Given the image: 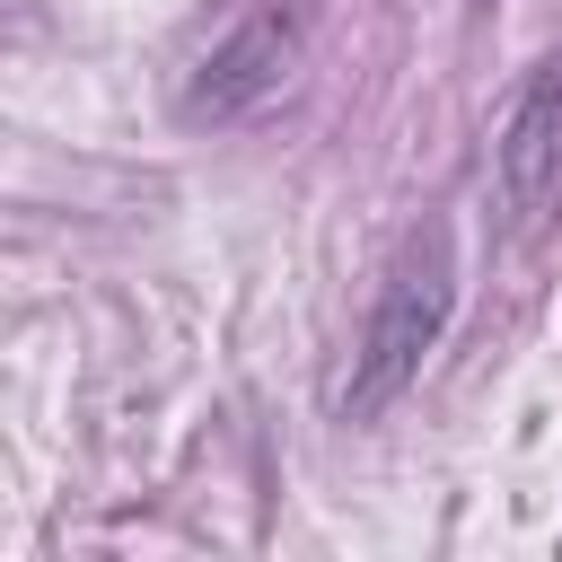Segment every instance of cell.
I'll list each match as a JSON object with an SVG mask.
<instances>
[{
	"instance_id": "6da1fadb",
	"label": "cell",
	"mask_w": 562,
	"mask_h": 562,
	"mask_svg": "<svg viewBox=\"0 0 562 562\" xmlns=\"http://www.w3.org/2000/svg\"><path fill=\"white\" fill-rule=\"evenodd\" d=\"M448 316H457V237H448V220H430V228H413V237L395 246V263L378 272L369 325H360V342H351V378H342V395H334L342 422H378V413L422 378V360L439 351Z\"/></svg>"
},
{
	"instance_id": "7a4b0ae2",
	"label": "cell",
	"mask_w": 562,
	"mask_h": 562,
	"mask_svg": "<svg viewBox=\"0 0 562 562\" xmlns=\"http://www.w3.org/2000/svg\"><path fill=\"white\" fill-rule=\"evenodd\" d=\"M299 53H307V9H299V0H263L255 18H237V26L202 53V70H193V88H184V114L246 123L255 105H272V97L290 88Z\"/></svg>"
},
{
	"instance_id": "3957f363",
	"label": "cell",
	"mask_w": 562,
	"mask_h": 562,
	"mask_svg": "<svg viewBox=\"0 0 562 562\" xmlns=\"http://www.w3.org/2000/svg\"><path fill=\"white\" fill-rule=\"evenodd\" d=\"M501 193H509V211L562 202V44L527 70V88L501 123Z\"/></svg>"
}]
</instances>
